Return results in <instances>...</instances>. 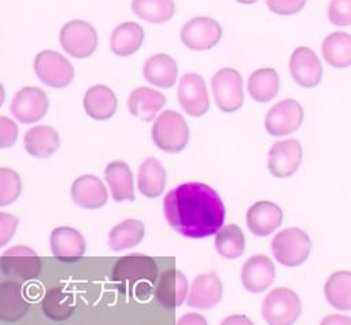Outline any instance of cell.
Segmentation results:
<instances>
[{"instance_id":"cell-44","label":"cell","mask_w":351,"mask_h":325,"mask_svg":"<svg viewBox=\"0 0 351 325\" xmlns=\"http://www.w3.org/2000/svg\"><path fill=\"white\" fill-rule=\"evenodd\" d=\"M321 324H351V318L343 315H329L321 321Z\"/></svg>"},{"instance_id":"cell-42","label":"cell","mask_w":351,"mask_h":325,"mask_svg":"<svg viewBox=\"0 0 351 325\" xmlns=\"http://www.w3.org/2000/svg\"><path fill=\"white\" fill-rule=\"evenodd\" d=\"M180 325H206L207 320L197 313H188L178 318Z\"/></svg>"},{"instance_id":"cell-9","label":"cell","mask_w":351,"mask_h":325,"mask_svg":"<svg viewBox=\"0 0 351 325\" xmlns=\"http://www.w3.org/2000/svg\"><path fill=\"white\" fill-rule=\"evenodd\" d=\"M34 71L40 81L51 88H64L74 80V67L70 60L52 49L37 53Z\"/></svg>"},{"instance_id":"cell-43","label":"cell","mask_w":351,"mask_h":325,"mask_svg":"<svg viewBox=\"0 0 351 325\" xmlns=\"http://www.w3.org/2000/svg\"><path fill=\"white\" fill-rule=\"evenodd\" d=\"M229 324H252V321L245 317V315H230L222 321V325H229Z\"/></svg>"},{"instance_id":"cell-21","label":"cell","mask_w":351,"mask_h":325,"mask_svg":"<svg viewBox=\"0 0 351 325\" xmlns=\"http://www.w3.org/2000/svg\"><path fill=\"white\" fill-rule=\"evenodd\" d=\"M73 202L82 208H100L108 200V192L103 181L93 174L80 176L71 184Z\"/></svg>"},{"instance_id":"cell-8","label":"cell","mask_w":351,"mask_h":325,"mask_svg":"<svg viewBox=\"0 0 351 325\" xmlns=\"http://www.w3.org/2000/svg\"><path fill=\"white\" fill-rule=\"evenodd\" d=\"M62 48L71 58L85 59L97 48V33L95 27L81 19L67 22L59 34Z\"/></svg>"},{"instance_id":"cell-15","label":"cell","mask_w":351,"mask_h":325,"mask_svg":"<svg viewBox=\"0 0 351 325\" xmlns=\"http://www.w3.org/2000/svg\"><path fill=\"white\" fill-rule=\"evenodd\" d=\"M289 71L296 84L303 88H314L322 80V64L308 47H298L292 52Z\"/></svg>"},{"instance_id":"cell-22","label":"cell","mask_w":351,"mask_h":325,"mask_svg":"<svg viewBox=\"0 0 351 325\" xmlns=\"http://www.w3.org/2000/svg\"><path fill=\"white\" fill-rule=\"evenodd\" d=\"M166 104V97L162 92H158L148 86H138L130 92L128 97L129 112L144 121L149 122Z\"/></svg>"},{"instance_id":"cell-4","label":"cell","mask_w":351,"mask_h":325,"mask_svg":"<svg viewBox=\"0 0 351 325\" xmlns=\"http://www.w3.org/2000/svg\"><path fill=\"white\" fill-rule=\"evenodd\" d=\"M311 240L300 228H287L278 232L271 240L273 256L284 266L295 267L302 265L310 255Z\"/></svg>"},{"instance_id":"cell-17","label":"cell","mask_w":351,"mask_h":325,"mask_svg":"<svg viewBox=\"0 0 351 325\" xmlns=\"http://www.w3.org/2000/svg\"><path fill=\"white\" fill-rule=\"evenodd\" d=\"M85 248V237L74 228L59 226L51 233V250L58 261L77 262L84 256Z\"/></svg>"},{"instance_id":"cell-33","label":"cell","mask_w":351,"mask_h":325,"mask_svg":"<svg viewBox=\"0 0 351 325\" xmlns=\"http://www.w3.org/2000/svg\"><path fill=\"white\" fill-rule=\"evenodd\" d=\"M250 96L258 103H266L274 99L280 89V78L274 69L265 67L255 70L247 82Z\"/></svg>"},{"instance_id":"cell-10","label":"cell","mask_w":351,"mask_h":325,"mask_svg":"<svg viewBox=\"0 0 351 325\" xmlns=\"http://www.w3.org/2000/svg\"><path fill=\"white\" fill-rule=\"evenodd\" d=\"M48 107L49 100L47 93L37 86H25L19 89L10 103L11 114L25 125L43 119Z\"/></svg>"},{"instance_id":"cell-7","label":"cell","mask_w":351,"mask_h":325,"mask_svg":"<svg viewBox=\"0 0 351 325\" xmlns=\"http://www.w3.org/2000/svg\"><path fill=\"white\" fill-rule=\"evenodd\" d=\"M211 89L217 107L223 112H233L243 106V77L230 67L218 70L211 80Z\"/></svg>"},{"instance_id":"cell-31","label":"cell","mask_w":351,"mask_h":325,"mask_svg":"<svg viewBox=\"0 0 351 325\" xmlns=\"http://www.w3.org/2000/svg\"><path fill=\"white\" fill-rule=\"evenodd\" d=\"M324 293L330 306L339 311H351V272L339 270L329 276Z\"/></svg>"},{"instance_id":"cell-41","label":"cell","mask_w":351,"mask_h":325,"mask_svg":"<svg viewBox=\"0 0 351 325\" xmlns=\"http://www.w3.org/2000/svg\"><path fill=\"white\" fill-rule=\"evenodd\" d=\"M18 226V217L8 214V213H0V245H5L12 237Z\"/></svg>"},{"instance_id":"cell-6","label":"cell","mask_w":351,"mask_h":325,"mask_svg":"<svg viewBox=\"0 0 351 325\" xmlns=\"http://www.w3.org/2000/svg\"><path fill=\"white\" fill-rule=\"evenodd\" d=\"M0 267L4 277L18 282H26L40 274L43 265L36 251L26 245H15L3 252Z\"/></svg>"},{"instance_id":"cell-40","label":"cell","mask_w":351,"mask_h":325,"mask_svg":"<svg viewBox=\"0 0 351 325\" xmlns=\"http://www.w3.org/2000/svg\"><path fill=\"white\" fill-rule=\"evenodd\" d=\"M18 139V126L10 118L0 117V147L10 148L15 144Z\"/></svg>"},{"instance_id":"cell-34","label":"cell","mask_w":351,"mask_h":325,"mask_svg":"<svg viewBox=\"0 0 351 325\" xmlns=\"http://www.w3.org/2000/svg\"><path fill=\"white\" fill-rule=\"evenodd\" d=\"M322 56L328 64L344 69L351 64V36L344 32H335L322 43Z\"/></svg>"},{"instance_id":"cell-25","label":"cell","mask_w":351,"mask_h":325,"mask_svg":"<svg viewBox=\"0 0 351 325\" xmlns=\"http://www.w3.org/2000/svg\"><path fill=\"white\" fill-rule=\"evenodd\" d=\"M104 180L115 202L134 200L133 171L123 160H112L104 169Z\"/></svg>"},{"instance_id":"cell-37","label":"cell","mask_w":351,"mask_h":325,"mask_svg":"<svg viewBox=\"0 0 351 325\" xmlns=\"http://www.w3.org/2000/svg\"><path fill=\"white\" fill-rule=\"evenodd\" d=\"M21 195V177L8 167L0 169V206H8L14 203Z\"/></svg>"},{"instance_id":"cell-18","label":"cell","mask_w":351,"mask_h":325,"mask_svg":"<svg viewBox=\"0 0 351 325\" xmlns=\"http://www.w3.org/2000/svg\"><path fill=\"white\" fill-rule=\"evenodd\" d=\"M276 267L271 259L266 255L250 256L241 270V281L247 291L252 293L265 292L274 281Z\"/></svg>"},{"instance_id":"cell-24","label":"cell","mask_w":351,"mask_h":325,"mask_svg":"<svg viewBox=\"0 0 351 325\" xmlns=\"http://www.w3.org/2000/svg\"><path fill=\"white\" fill-rule=\"evenodd\" d=\"M84 110L85 112L96 119H110L118 107V100L112 89L106 85H93L84 95Z\"/></svg>"},{"instance_id":"cell-16","label":"cell","mask_w":351,"mask_h":325,"mask_svg":"<svg viewBox=\"0 0 351 325\" xmlns=\"http://www.w3.org/2000/svg\"><path fill=\"white\" fill-rule=\"evenodd\" d=\"M222 299V281L215 273H203L192 280L186 304L192 309L207 310Z\"/></svg>"},{"instance_id":"cell-29","label":"cell","mask_w":351,"mask_h":325,"mask_svg":"<svg viewBox=\"0 0 351 325\" xmlns=\"http://www.w3.org/2000/svg\"><path fill=\"white\" fill-rule=\"evenodd\" d=\"M41 309L49 320L63 321L69 318L75 309V298L73 291L64 285L49 288L43 299Z\"/></svg>"},{"instance_id":"cell-38","label":"cell","mask_w":351,"mask_h":325,"mask_svg":"<svg viewBox=\"0 0 351 325\" xmlns=\"http://www.w3.org/2000/svg\"><path fill=\"white\" fill-rule=\"evenodd\" d=\"M328 18L335 26L351 25V0H330Z\"/></svg>"},{"instance_id":"cell-27","label":"cell","mask_w":351,"mask_h":325,"mask_svg":"<svg viewBox=\"0 0 351 325\" xmlns=\"http://www.w3.org/2000/svg\"><path fill=\"white\" fill-rule=\"evenodd\" d=\"M166 185V170L160 160L148 156L138 167L137 188L145 197H158L163 193Z\"/></svg>"},{"instance_id":"cell-14","label":"cell","mask_w":351,"mask_h":325,"mask_svg":"<svg viewBox=\"0 0 351 325\" xmlns=\"http://www.w3.org/2000/svg\"><path fill=\"white\" fill-rule=\"evenodd\" d=\"M178 103L191 117H202L210 108L207 86L200 74L188 73L178 84Z\"/></svg>"},{"instance_id":"cell-36","label":"cell","mask_w":351,"mask_h":325,"mask_svg":"<svg viewBox=\"0 0 351 325\" xmlns=\"http://www.w3.org/2000/svg\"><path fill=\"white\" fill-rule=\"evenodd\" d=\"M132 10L143 21L165 23L173 18L176 5L173 0H133Z\"/></svg>"},{"instance_id":"cell-11","label":"cell","mask_w":351,"mask_h":325,"mask_svg":"<svg viewBox=\"0 0 351 325\" xmlns=\"http://www.w3.org/2000/svg\"><path fill=\"white\" fill-rule=\"evenodd\" d=\"M221 37V25L208 16L192 18L181 29V41L192 51L211 49L219 43Z\"/></svg>"},{"instance_id":"cell-3","label":"cell","mask_w":351,"mask_h":325,"mask_svg":"<svg viewBox=\"0 0 351 325\" xmlns=\"http://www.w3.org/2000/svg\"><path fill=\"white\" fill-rule=\"evenodd\" d=\"M152 140L155 145L165 152H181L189 141V128L185 118L174 111L165 110L152 125Z\"/></svg>"},{"instance_id":"cell-35","label":"cell","mask_w":351,"mask_h":325,"mask_svg":"<svg viewBox=\"0 0 351 325\" xmlns=\"http://www.w3.org/2000/svg\"><path fill=\"white\" fill-rule=\"evenodd\" d=\"M217 252L225 259H237L244 254L245 239L241 228L236 224L222 226L214 239Z\"/></svg>"},{"instance_id":"cell-23","label":"cell","mask_w":351,"mask_h":325,"mask_svg":"<svg viewBox=\"0 0 351 325\" xmlns=\"http://www.w3.org/2000/svg\"><path fill=\"white\" fill-rule=\"evenodd\" d=\"M30 303L23 296L18 281L4 280L0 284V318L5 322L21 320L29 310Z\"/></svg>"},{"instance_id":"cell-12","label":"cell","mask_w":351,"mask_h":325,"mask_svg":"<svg viewBox=\"0 0 351 325\" xmlns=\"http://www.w3.org/2000/svg\"><path fill=\"white\" fill-rule=\"evenodd\" d=\"M303 118L304 111L300 103L295 99H284L267 111L265 128L270 136H287L300 128Z\"/></svg>"},{"instance_id":"cell-28","label":"cell","mask_w":351,"mask_h":325,"mask_svg":"<svg viewBox=\"0 0 351 325\" xmlns=\"http://www.w3.org/2000/svg\"><path fill=\"white\" fill-rule=\"evenodd\" d=\"M145 80L159 88H171L178 77L176 60L166 53L152 55L144 64Z\"/></svg>"},{"instance_id":"cell-32","label":"cell","mask_w":351,"mask_h":325,"mask_svg":"<svg viewBox=\"0 0 351 325\" xmlns=\"http://www.w3.org/2000/svg\"><path fill=\"white\" fill-rule=\"evenodd\" d=\"M145 226L140 219H123L122 222L117 224L108 234V247L118 252L123 250H129L144 239Z\"/></svg>"},{"instance_id":"cell-26","label":"cell","mask_w":351,"mask_h":325,"mask_svg":"<svg viewBox=\"0 0 351 325\" xmlns=\"http://www.w3.org/2000/svg\"><path fill=\"white\" fill-rule=\"evenodd\" d=\"M23 144L29 155L38 159H45L58 151L60 145V139L55 128L37 125L30 128L25 133Z\"/></svg>"},{"instance_id":"cell-1","label":"cell","mask_w":351,"mask_h":325,"mask_svg":"<svg viewBox=\"0 0 351 325\" xmlns=\"http://www.w3.org/2000/svg\"><path fill=\"white\" fill-rule=\"evenodd\" d=\"M163 213L176 232L191 239L215 234L225 221V206L219 195L204 182H186L169 191Z\"/></svg>"},{"instance_id":"cell-5","label":"cell","mask_w":351,"mask_h":325,"mask_svg":"<svg viewBox=\"0 0 351 325\" xmlns=\"http://www.w3.org/2000/svg\"><path fill=\"white\" fill-rule=\"evenodd\" d=\"M302 314V302L289 288L271 289L262 303V317L270 325H291Z\"/></svg>"},{"instance_id":"cell-19","label":"cell","mask_w":351,"mask_h":325,"mask_svg":"<svg viewBox=\"0 0 351 325\" xmlns=\"http://www.w3.org/2000/svg\"><path fill=\"white\" fill-rule=\"evenodd\" d=\"M245 222L250 232L255 236H269L282 222V210L273 202H255L245 214Z\"/></svg>"},{"instance_id":"cell-13","label":"cell","mask_w":351,"mask_h":325,"mask_svg":"<svg viewBox=\"0 0 351 325\" xmlns=\"http://www.w3.org/2000/svg\"><path fill=\"white\" fill-rule=\"evenodd\" d=\"M303 149L298 140L288 139L271 145L267 156L269 173L277 178H287L296 173L302 163Z\"/></svg>"},{"instance_id":"cell-30","label":"cell","mask_w":351,"mask_h":325,"mask_svg":"<svg viewBox=\"0 0 351 325\" xmlns=\"http://www.w3.org/2000/svg\"><path fill=\"white\" fill-rule=\"evenodd\" d=\"M144 41V30L136 22H123L118 25L111 34L110 47L118 56H129L140 49Z\"/></svg>"},{"instance_id":"cell-20","label":"cell","mask_w":351,"mask_h":325,"mask_svg":"<svg viewBox=\"0 0 351 325\" xmlns=\"http://www.w3.org/2000/svg\"><path fill=\"white\" fill-rule=\"evenodd\" d=\"M189 292L188 281L182 272L170 269L165 272L155 287V298L165 309H176L184 303Z\"/></svg>"},{"instance_id":"cell-2","label":"cell","mask_w":351,"mask_h":325,"mask_svg":"<svg viewBox=\"0 0 351 325\" xmlns=\"http://www.w3.org/2000/svg\"><path fill=\"white\" fill-rule=\"evenodd\" d=\"M158 276L155 261L144 254H130L118 259L112 267L111 280L122 293L137 300H147L152 295Z\"/></svg>"},{"instance_id":"cell-39","label":"cell","mask_w":351,"mask_h":325,"mask_svg":"<svg viewBox=\"0 0 351 325\" xmlns=\"http://www.w3.org/2000/svg\"><path fill=\"white\" fill-rule=\"evenodd\" d=\"M266 4L274 14L293 15L304 7L306 0H266Z\"/></svg>"},{"instance_id":"cell-45","label":"cell","mask_w":351,"mask_h":325,"mask_svg":"<svg viewBox=\"0 0 351 325\" xmlns=\"http://www.w3.org/2000/svg\"><path fill=\"white\" fill-rule=\"evenodd\" d=\"M236 1H239V3H241V4H252V3H255V1H258V0H236Z\"/></svg>"}]
</instances>
